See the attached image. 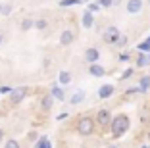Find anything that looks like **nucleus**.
Returning <instances> with one entry per match:
<instances>
[{
  "label": "nucleus",
  "mask_w": 150,
  "mask_h": 148,
  "mask_svg": "<svg viewBox=\"0 0 150 148\" xmlns=\"http://www.w3.org/2000/svg\"><path fill=\"white\" fill-rule=\"evenodd\" d=\"M100 8H102V6L98 4V2H94V4H88V10H91V12H98Z\"/></svg>",
  "instance_id": "29"
},
{
  "label": "nucleus",
  "mask_w": 150,
  "mask_h": 148,
  "mask_svg": "<svg viewBox=\"0 0 150 148\" xmlns=\"http://www.w3.org/2000/svg\"><path fill=\"white\" fill-rule=\"evenodd\" d=\"M148 6H150V0H148Z\"/></svg>",
  "instance_id": "37"
},
{
  "label": "nucleus",
  "mask_w": 150,
  "mask_h": 148,
  "mask_svg": "<svg viewBox=\"0 0 150 148\" xmlns=\"http://www.w3.org/2000/svg\"><path fill=\"white\" fill-rule=\"evenodd\" d=\"M50 65H52V58L44 56V58H42V67H44V69H48Z\"/></svg>",
  "instance_id": "27"
},
{
  "label": "nucleus",
  "mask_w": 150,
  "mask_h": 148,
  "mask_svg": "<svg viewBox=\"0 0 150 148\" xmlns=\"http://www.w3.org/2000/svg\"><path fill=\"white\" fill-rule=\"evenodd\" d=\"M75 129H77V133H79L81 137H91L94 133V129H96V121H94L93 118H88V115H83V118L77 119Z\"/></svg>",
  "instance_id": "2"
},
{
  "label": "nucleus",
  "mask_w": 150,
  "mask_h": 148,
  "mask_svg": "<svg viewBox=\"0 0 150 148\" xmlns=\"http://www.w3.org/2000/svg\"><path fill=\"white\" fill-rule=\"evenodd\" d=\"M88 73L93 75V77H104V75H106V69H104V65H100L96 62V64L88 65Z\"/></svg>",
  "instance_id": "13"
},
{
  "label": "nucleus",
  "mask_w": 150,
  "mask_h": 148,
  "mask_svg": "<svg viewBox=\"0 0 150 148\" xmlns=\"http://www.w3.org/2000/svg\"><path fill=\"white\" fill-rule=\"evenodd\" d=\"M85 98H87V92H85L83 89H79V91H75L73 94L69 96V104L77 106V104H81V102H85Z\"/></svg>",
  "instance_id": "11"
},
{
  "label": "nucleus",
  "mask_w": 150,
  "mask_h": 148,
  "mask_svg": "<svg viewBox=\"0 0 150 148\" xmlns=\"http://www.w3.org/2000/svg\"><path fill=\"white\" fill-rule=\"evenodd\" d=\"M127 42H129L127 35H121V39L117 40V44H115V46H117V48H123V46H125V44H127Z\"/></svg>",
  "instance_id": "23"
},
{
  "label": "nucleus",
  "mask_w": 150,
  "mask_h": 148,
  "mask_svg": "<svg viewBox=\"0 0 150 148\" xmlns=\"http://www.w3.org/2000/svg\"><path fill=\"white\" fill-rule=\"evenodd\" d=\"M135 65H137V67H146V65H150V54L148 52H139L137 58H135Z\"/></svg>",
  "instance_id": "12"
},
{
  "label": "nucleus",
  "mask_w": 150,
  "mask_h": 148,
  "mask_svg": "<svg viewBox=\"0 0 150 148\" xmlns=\"http://www.w3.org/2000/svg\"><path fill=\"white\" fill-rule=\"evenodd\" d=\"M133 71H135L133 67H129V69H125L123 73H121V77H119V79H121V81H125V79H129V77L133 75Z\"/></svg>",
  "instance_id": "25"
},
{
  "label": "nucleus",
  "mask_w": 150,
  "mask_h": 148,
  "mask_svg": "<svg viewBox=\"0 0 150 148\" xmlns=\"http://www.w3.org/2000/svg\"><path fill=\"white\" fill-rule=\"evenodd\" d=\"M108 148H119V146H117V144H110V146H108Z\"/></svg>",
  "instance_id": "34"
},
{
  "label": "nucleus",
  "mask_w": 150,
  "mask_h": 148,
  "mask_svg": "<svg viewBox=\"0 0 150 148\" xmlns=\"http://www.w3.org/2000/svg\"><path fill=\"white\" fill-rule=\"evenodd\" d=\"M2 40H4V37H2V33H0V44H2Z\"/></svg>",
  "instance_id": "35"
},
{
  "label": "nucleus",
  "mask_w": 150,
  "mask_h": 148,
  "mask_svg": "<svg viewBox=\"0 0 150 148\" xmlns=\"http://www.w3.org/2000/svg\"><path fill=\"white\" fill-rule=\"evenodd\" d=\"M119 39H121V31H119L115 25H108L106 29L102 31V40H104L106 44H112V46H115Z\"/></svg>",
  "instance_id": "3"
},
{
  "label": "nucleus",
  "mask_w": 150,
  "mask_h": 148,
  "mask_svg": "<svg viewBox=\"0 0 150 148\" xmlns=\"http://www.w3.org/2000/svg\"><path fill=\"white\" fill-rule=\"evenodd\" d=\"M129 129H131V119H129V115H125V113H117V115L112 119L110 131H112V137H114V139H121Z\"/></svg>",
  "instance_id": "1"
},
{
  "label": "nucleus",
  "mask_w": 150,
  "mask_h": 148,
  "mask_svg": "<svg viewBox=\"0 0 150 148\" xmlns=\"http://www.w3.org/2000/svg\"><path fill=\"white\" fill-rule=\"evenodd\" d=\"M52 106H54V96H52V92H50V94H44L42 98H40V110H42L44 113L50 112V110H52Z\"/></svg>",
  "instance_id": "10"
},
{
  "label": "nucleus",
  "mask_w": 150,
  "mask_h": 148,
  "mask_svg": "<svg viewBox=\"0 0 150 148\" xmlns=\"http://www.w3.org/2000/svg\"><path fill=\"white\" fill-rule=\"evenodd\" d=\"M139 87L142 89V94L150 91V75H142V77L139 79Z\"/></svg>",
  "instance_id": "16"
},
{
  "label": "nucleus",
  "mask_w": 150,
  "mask_h": 148,
  "mask_svg": "<svg viewBox=\"0 0 150 148\" xmlns=\"http://www.w3.org/2000/svg\"><path fill=\"white\" fill-rule=\"evenodd\" d=\"M114 92H115V87H114V85H110V83H106V85H102V87L98 89V98H102V100L112 98Z\"/></svg>",
  "instance_id": "8"
},
{
  "label": "nucleus",
  "mask_w": 150,
  "mask_h": 148,
  "mask_svg": "<svg viewBox=\"0 0 150 148\" xmlns=\"http://www.w3.org/2000/svg\"><path fill=\"white\" fill-rule=\"evenodd\" d=\"M98 60H100V50H98V48L91 46V48L85 50V62H87V64H96Z\"/></svg>",
  "instance_id": "7"
},
{
  "label": "nucleus",
  "mask_w": 150,
  "mask_h": 148,
  "mask_svg": "<svg viewBox=\"0 0 150 148\" xmlns=\"http://www.w3.org/2000/svg\"><path fill=\"white\" fill-rule=\"evenodd\" d=\"M137 50H139V52H150V37H148L146 40H142L141 44H139Z\"/></svg>",
  "instance_id": "19"
},
{
  "label": "nucleus",
  "mask_w": 150,
  "mask_h": 148,
  "mask_svg": "<svg viewBox=\"0 0 150 148\" xmlns=\"http://www.w3.org/2000/svg\"><path fill=\"white\" fill-rule=\"evenodd\" d=\"M81 23H83L85 29H91V27L94 25V16H93V12H91V10H87V12L83 13V18H81Z\"/></svg>",
  "instance_id": "14"
},
{
  "label": "nucleus",
  "mask_w": 150,
  "mask_h": 148,
  "mask_svg": "<svg viewBox=\"0 0 150 148\" xmlns=\"http://www.w3.org/2000/svg\"><path fill=\"white\" fill-rule=\"evenodd\" d=\"M52 96L56 98V100H66V92L62 91V87H52Z\"/></svg>",
  "instance_id": "17"
},
{
  "label": "nucleus",
  "mask_w": 150,
  "mask_h": 148,
  "mask_svg": "<svg viewBox=\"0 0 150 148\" xmlns=\"http://www.w3.org/2000/svg\"><path fill=\"white\" fill-rule=\"evenodd\" d=\"M4 148H21V146H19V142H18L16 139H10L8 142L4 144Z\"/></svg>",
  "instance_id": "22"
},
{
  "label": "nucleus",
  "mask_w": 150,
  "mask_h": 148,
  "mask_svg": "<svg viewBox=\"0 0 150 148\" xmlns=\"http://www.w3.org/2000/svg\"><path fill=\"white\" fill-rule=\"evenodd\" d=\"M12 10H13V6L10 4V2H6V4H4V10H2V16H10V13H12Z\"/></svg>",
  "instance_id": "24"
},
{
  "label": "nucleus",
  "mask_w": 150,
  "mask_h": 148,
  "mask_svg": "<svg viewBox=\"0 0 150 148\" xmlns=\"http://www.w3.org/2000/svg\"><path fill=\"white\" fill-rule=\"evenodd\" d=\"M2 10H4V4H2V2H0V16H2Z\"/></svg>",
  "instance_id": "33"
},
{
  "label": "nucleus",
  "mask_w": 150,
  "mask_h": 148,
  "mask_svg": "<svg viewBox=\"0 0 150 148\" xmlns=\"http://www.w3.org/2000/svg\"><path fill=\"white\" fill-rule=\"evenodd\" d=\"M27 94H29V89L27 87L13 89V91L10 92V102H12V104H19V102H23L27 98Z\"/></svg>",
  "instance_id": "5"
},
{
  "label": "nucleus",
  "mask_w": 150,
  "mask_h": 148,
  "mask_svg": "<svg viewBox=\"0 0 150 148\" xmlns=\"http://www.w3.org/2000/svg\"><path fill=\"white\" fill-rule=\"evenodd\" d=\"M137 92H142L141 87H133V89H127L125 91V94H137Z\"/></svg>",
  "instance_id": "28"
},
{
  "label": "nucleus",
  "mask_w": 150,
  "mask_h": 148,
  "mask_svg": "<svg viewBox=\"0 0 150 148\" xmlns=\"http://www.w3.org/2000/svg\"><path fill=\"white\" fill-rule=\"evenodd\" d=\"M98 4H100L102 8H112V6H114V0H98Z\"/></svg>",
  "instance_id": "26"
},
{
  "label": "nucleus",
  "mask_w": 150,
  "mask_h": 148,
  "mask_svg": "<svg viewBox=\"0 0 150 148\" xmlns=\"http://www.w3.org/2000/svg\"><path fill=\"white\" fill-rule=\"evenodd\" d=\"M112 112L108 108H102V110H98L96 112V123L100 127H110L112 125Z\"/></svg>",
  "instance_id": "4"
},
{
  "label": "nucleus",
  "mask_w": 150,
  "mask_h": 148,
  "mask_svg": "<svg viewBox=\"0 0 150 148\" xmlns=\"http://www.w3.org/2000/svg\"><path fill=\"white\" fill-rule=\"evenodd\" d=\"M33 27H35V19L25 18V19L21 21V31H23V33H27V31H29V29H33Z\"/></svg>",
  "instance_id": "18"
},
{
  "label": "nucleus",
  "mask_w": 150,
  "mask_h": 148,
  "mask_svg": "<svg viewBox=\"0 0 150 148\" xmlns=\"http://www.w3.org/2000/svg\"><path fill=\"white\" fill-rule=\"evenodd\" d=\"M142 148H150V144H144V146H142Z\"/></svg>",
  "instance_id": "36"
},
{
  "label": "nucleus",
  "mask_w": 150,
  "mask_h": 148,
  "mask_svg": "<svg viewBox=\"0 0 150 148\" xmlns=\"http://www.w3.org/2000/svg\"><path fill=\"white\" fill-rule=\"evenodd\" d=\"M73 40H75V33L71 29H64L62 35H60V44H62V46H69Z\"/></svg>",
  "instance_id": "9"
},
{
  "label": "nucleus",
  "mask_w": 150,
  "mask_h": 148,
  "mask_svg": "<svg viewBox=\"0 0 150 148\" xmlns=\"http://www.w3.org/2000/svg\"><path fill=\"white\" fill-rule=\"evenodd\" d=\"M71 81H73V77H71L69 71H60V75H58V83L62 85V87H67V85H71Z\"/></svg>",
  "instance_id": "15"
},
{
  "label": "nucleus",
  "mask_w": 150,
  "mask_h": 148,
  "mask_svg": "<svg viewBox=\"0 0 150 148\" xmlns=\"http://www.w3.org/2000/svg\"><path fill=\"white\" fill-rule=\"evenodd\" d=\"M48 27V21L44 18H40V19H35V29H39V31H44Z\"/></svg>",
  "instance_id": "20"
},
{
  "label": "nucleus",
  "mask_w": 150,
  "mask_h": 148,
  "mask_svg": "<svg viewBox=\"0 0 150 148\" xmlns=\"http://www.w3.org/2000/svg\"><path fill=\"white\" fill-rule=\"evenodd\" d=\"M142 8H144V2H142V0H127V2H125V10H127V13H131V16L141 13Z\"/></svg>",
  "instance_id": "6"
},
{
  "label": "nucleus",
  "mask_w": 150,
  "mask_h": 148,
  "mask_svg": "<svg viewBox=\"0 0 150 148\" xmlns=\"http://www.w3.org/2000/svg\"><path fill=\"white\" fill-rule=\"evenodd\" d=\"M119 60H121V62H127L129 60V54H121V56H119Z\"/></svg>",
  "instance_id": "30"
},
{
  "label": "nucleus",
  "mask_w": 150,
  "mask_h": 148,
  "mask_svg": "<svg viewBox=\"0 0 150 148\" xmlns=\"http://www.w3.org/2000/svg\"><path fill=\"white\" fill-rule=\"evenodd\" d=\"M121 4V0H114V6H119Z\"/></svg>",
  "instance_id": "32"
},
{
  "label": "nucleus",
  "mask_w": 150,
  "mask_h": 148,
  "mask_svg": "<svg viewBox=\"0 0 150 148\" xmlns=\"http://www.w3.org/2000/svg\"><path fill=\"white\" fill-rule=\"evenodd\" d=\"M2 139H4V129L0 127V142H2Z\"/></svg>",
  "instance_id": "31"
},
{
  "label": "nucleus",
  "mask_w": 150,
  "mask_h": 148,
  "mask_svg": "<svg viewBox=\"0 0 150 148\" xmlns=\"http://www.w3.org/2000/svg\"><path fill=\"white\" fill-rule=\"evenodd\" d=\"M58 4L62 8H67V6H75V4H81V0H60Z\"/></svg>",
  "instance_id": "21"
}]
</instances>
